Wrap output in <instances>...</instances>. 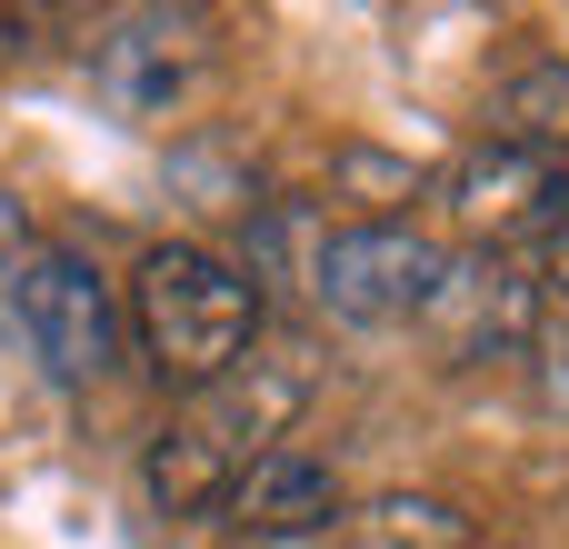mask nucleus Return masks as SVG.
Here are the masks:
<instances>
[{
    "instance_id": "14",
    "label": "nucleus",
    "mask_w": 569,
    "mask_h": 549,
    "mask_svg": "<svg viewBox=\"0 0 569 549\" xmlns=\"http://www.w3.org/2000/svg\"><path fill=\"white\" fill-rule=\"evenodd\" d=\"M490 549H510V540H490Z\"/></svg>"
},
{
    "instance_id": "12",
    "label": "nucleus",
    "mask_w": 569,
    "mask_h": 549,
    "mask_svg": "<svg viewBox=\"0 0 569 549\" xmlns=\"http://www.w3.org/2000/svg\"><path fill=\"white\" fill-rule=\"evenodd\" d=\"M540 300H560V310H569V210L540 230Z\"/></svg>"
},
{
    "instance_id": "6",
    "label": "nucleus",
    "mask_w": 569,
    "mask_h": 549,
    "mask_svg": "<svg viewBox=\"0 0 569 549\" xmlns=\"http://www.w3.org/2000/svg\"><path fill=\"white\" fill-rule=\"evenodd\" d=\"M540 320H550L540 280L510 270L500 250H460V260H440L430 310H420V330L440 340V360H530Z\"/></svg>"
},
{
    "instance_id": "7",
    "label": "nucleus",
    "mask_w": 569,
    "mask_h": 549,
    "mask_svg": "<svg viewBox=\"0 0 569 549\" xmlns=\"http://www.w3.org/2000/svg\"><path fill=\"white\" fill-rule=\"evenodd\" d=\"M440 210H450V230H470L480 250L490 240H510V230H550L569 200H560V160H540V150H510V140H480L470 160H450V180H440Z\"/></svg>"
},
{
    "instance_id": "3",
    "label": "nucleus",
    "mask_w": 569,
    "mask_h": 549,
    "mask_svg": "<svg viewBox=\"0 0 569 549\" xmlns=\"http://www.w3.org/2000/svg\"><path fill=\"white\" fill-rule=\"evenodd\" d=\"M0 320H10V340L40 360V380H60V390L110 380V370H120V340H130L120 290H110L100 260L70 250V240H30V250L0 260Z\"/></svg>"
},
{
    "instance_id": "2",
    "label": "nucleus",
    "mask_w": 569,
    "mask_h": 549,
    "mask_svg": "<svg viewBox=\"0 0 569 549\" xmlns=\"http://www.w3.org/2000/svg\"><path fill=\"white\" fill-rule=\"evenodd\" d=\"M260 310H270V300L250 290V270L220 260V250H200V240L140 250L130 300H120L140 360H150L160 380H180V390H210L220 370H240V360L260 350Z\"/></svg>"
},
{
    "instance_id": "8",
    "label": "nucleus",
    "mask_w": 569,
    "mask_h": 549,
    "mask_svg": "<svg viewBox=\"0 0 569 549\" xmlns=\"http://www.w3.org/2000/svg\"><path fill=\"white\" fill-rule=\"evenodd\" d=\"M230 520L260 530V540H280V530H330V520H340V480H330L320 460H300V450H270V460L230 490Z\"/></svg>"
},
{
    "instance_id": "9",
    "label": "nucleus",
    "mask_w": 569,
    "mask_h": 549,
    "mask_svg": "<svg viewBox=\"0 0 569 549\" xmlns=\"http://www.w3.org/2000/svg\"><path fill=\"white\" fill-rule=\"evenodd\" d=\"M330 540L340 549H480L470 540V510L440 500V490H390V500H370V510H340Z\"/></svg>"
},
{
    "instance_id": "11",
    "label": "nucleus",
    "mask_w": 569,
    "mask_h": 549,
    "mask_svg": "<svg viewBox=\"0 0 569 549\" xmlns=\"http://www.w3.org/2000/svg\"><path fill=\"white\" fill-rule=\"evenodd\" d=\"M530 360H540V390H550V400L569 410V310H550V320H540V340H530Z\"/></svg>"
},
{
    "instance_id": "4",
    "label": "nucleus",
    "mask_w": 569,
    "mask_h": 549,
    "mask_svg": "<svg viewBox=\"0 0 569 549\" xmlns=\"http://www.w3.org/2000/svg\"><path fill=\"white\" fill-rule=\"evenodd\" d=\"M440 240L410 230V220H340L320 230L310 270H300V300L340 330H400L430 310V280H440Z\"/></svg>"
},
{
    "instance_id": "10",
    "label": "nucleus",
    "mask_w": 569,
    "mask_h": 549,
    "mask_svg": "<svg viewBox=\"0 0 569 549\" xmlns=\"http://www.w3.org/2000/svg\"><path fill=\"white\" fill-rule=\"evenodd\" d=\"M490 140L560 160V150H569V60H540V70H520V80L500 90V110H490Z\"/></svg>"
},
{
    "instance_id": "1",
    "label": "nucleus",
    "mask_w": 569,
    "mask_h": 549,
    "mask_svg": "<svg viewBox=\"0 0 569 549\" xmlns=\"http://www.w3.org/2000/svg\"><path fill=\"white\" fill-rule=\"evenodd\" d=\"M300 400H310V350H300V340H260L240 370H220L210 390H190V400L160 420L150 460H140L150 510H170V520L230 510V490H240L270 450H290Z\"/></svg>"
},
{
    "instance_id": "13",
    "label": "nucleus",
    "mask_w": 569,
    "mask_h": 549,
    "mask_svg": "<svg viewBox=\"0 0 569 549\" xmlns=\"http://www.w3.org/2000/svg\"><path fill=\"white\" fill-rule=\"evenodd\" d=\"M560 190H569V150H560Z\"/></svg>"
},
{
    "instance_id": "5",
    "label": "nucleus",
    "mask_w": 569,
    "mask_h": 549,
    "mask_svg": "<svg viewBox=\"0 0 569 549\" xmlns=\"http://www.w3.org/2000/svg\"><path fill=\"white\" fill-rule=\"evenodd\" d=\"M220 40H210V10H120L90 50V80L120 120H170L190 110V90L210 80Z\"/></svg>"
}]
</instances>
